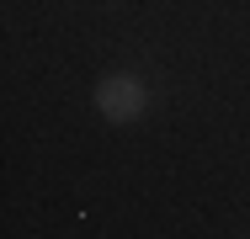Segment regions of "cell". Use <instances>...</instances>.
<instances>
[{"label":"cell","instance_id":"6da1fadb","mask_svg":"<svg viewBox=\"0 0 250 239\" xmlns=\"http://www.w3.org/2000/svg\"><path fill=\"white\" fill-rule=\"evenodd\" d=\"M91 101H96V112L112 128H128V122H139V117L149 112V85H144L139 75H128V69H112V75L96 80Z\"/></svg>","mask_w":250,"mask_h":239}]
</instances>
